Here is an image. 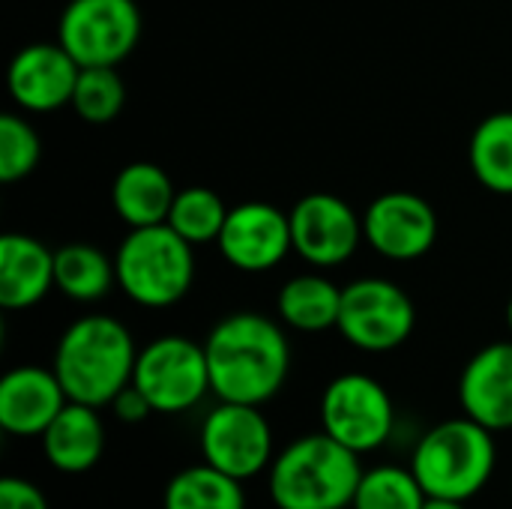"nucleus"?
I'll list each match as a JSON object with an SVG mask.
<instances>
[{
	"label": "nucleus",
	"mask_w": 512,
	"mask_h": 509,
	"mask_svg": "<svg viewBox=\"0 0 512 509\" xmlns=\"http://www.w3.org/2000/svg\"><path fill=\"white\" fill-rule=\"evenodd\" d=\"M204 351L210 387L219 402L261 408L285 387L291 372V345L285 330L258 312H234L222 318L210 330Z\"/></svg>",
	"instance_id": "obj_1"
},
{
	"label": "nucleus",
	"mask_w": 512,
	"mask_h": 509,
	"mask_svg": "<svg viewBox=\"0 0 512 509\" xmlns=\"http://www.w3.org/2000/svg\"><path fill=\"white\" fill-rule=\"evenodd\" d=\"M138 348L132 333L111 315H84L72 321L54 351V375L69 402L105 408L132 384Z\"/></svg>",
	"instance_id": "obj_2"
},
{
	"label": "nucleus",
	"mask_w": 512,
	"mask_h": 509,
	"mask_svg": "<svg viewBox=\"0 0 512 509\" xmlns=\"http://www.w3.org/2000/svg\"><path fill=\"white\" fill-rule=\"evenodd\" d=\"M363 465L327 432L291 441L270 465L267 489L276 509H345L354 504Z\"/></svg>",
	"instance_id": "obj_3"
},
{
	"label": "nucleus",
	"mask_w": 512,
	"mask_h": 509,
	"mask_svg": "<svg viewBox=\"0 0 512 509\" xmlns=\"http://www.w3.org/2000/svg\"><path fill=\"white\" fill-rule=\"evenodd\" d=\"M495 432L471 417L432 426L414 447L411 471L429 498L471 501L495 474Z\"/></svg>",
	"instance_id": "obj_4"
},
{
	"label": "nucleus",
	"mask_w": 512,
	"mask_h": 509,
	"mask_svg": "<svg viewBox=\"0 0 512 509\" xmlns=\"http://www.w3.org/2000/svg\"><path fill=\"white\" fill-rule=\"evenodd\" d=\"M192 249L195 246L168 222L132 228L114 255L120 291L144 309H168L180 303L195 282Z\"/></svg>",
	"instance_id": "obj_5"
},
{
	"label": "nucleus",
	"mask_w": 512,
	"mask_h": 509,
	"mask_svg": "<svg viewBox=\"0 0 512 509\" xmlns=\"http://www.w3.org/2000/svg\"><path fill=\"white\" fill-rule=\"evenodd\" d=\"M132 384L144 393L153 414L192 411L213 393L207 351L186 336H159L138 351Z\"/></svg>",
	"instance_id": "obj_6"
},
{
	"label": "nucleus",
	"mask_w": 512,
	"mask_h": 509,
	"mask_svg": "<svg viewBox=\"0 0 512 509\" xmlns=\"http://www.w3.org/2000/svg\"><path fill=\"white\" fill-rule=\"evenodd\" d=\"M144 30L135 0H69L60 12L57 42L84 66H120Z\"/></svg>",
	"instance_id": "obj_7"
},
{
	"label": "nucleus",
	"mask_w": 512,
	"mask_h": 509,
	"mask_svg": "<svg viewBox=\"0 0 512 509\" xmlns=\"http://www.w3.org/2000/svg\"><path fill=\"white\" fill-rule=\"evenodd\" d=\"M417 309L408 291L390 279L366 276L342 288L336 330L342 339L369 354H387L405 345L414 333Z\"/></svg>",
	"instance_id": "obj_8"
},
{
	"label": "nucleus",
	"mask_w": 512,
	"mask_h": 509,
	"mask_svg": "<svg viewBox=\"0 0 512 509\" xmlns=\"http://www.w3.org/2000/svg\"><path fill=\"white\" fill-rule=\"evenodd\" d=\"M396 429V408L381 381L363 372L333 378L321 396V432L357 456L381 450Z\"/></svg>",
	"instance_id": "obj_9"
},
{
	"label": "nucleus",
	"mask_w": 512,
	"mask_h": 509,
	"mask_svg": "<svg viewBox=\"0 0 512 509\" xmlns=\"http://www.w3.org/2000/svg\"><path fill=\"white\" fill-rule=\"evenodd\" d=\"M201 456L216 471L246 483L273 465V429L258 405L219 402L201 423Z\"/></svg>",
	"instance_id": "obj_10"
},
{
	"label": "nucleus",
	"mask_w": 512,
	"mask_h": 509,
	"mask_svg": "<svg viewBox=\"0 0 512 509\" xmlns=\"http://www.w3.org/2000/svg\"><path fill=\"white\" fill-rule=\"evenodd\" d=\"M288 219L294 252L312 267L345 264L363 240V219L345 198L330 192L303 195L291 207Z\"/></svg>",
	"instance_id": "obj_11"
},
{
	"label": "nucleus",
	"mask_w": 512,
	"mask_h": 509,
	"mask_svg": "<svg viewBox=\"0 0 512 509\" xmlns=\"http://www.w3.org/2000/svg\"><path fill=\"white\" fill-rule=\"evenodd\" d=\"M363 240L387 261H417L438 240V213L417 192H384L363 213Z\"/></svg>",
	"instance_id": "obj_12"
},
{
	"label": "nucleus",
	"mask_w": 512,
	"mask_h": 509,
	"mask_svg": "<svg viewBox=\"0 0 512 509\" xmlns=\"http://www.w3.org/2000/svg\"><path fill=\"white\" fill-rule=\"evenodd\" d=\"M216 246L234 270L267 273L294 249L291 219L267 201H243L228 210Z\"/></svg>",
	"instance_id": "obj_13"
},
{
	"label": "nucleus",
	"mask_w": 512,
	"mask_h": 509,
	"mask_svg": "<svg viewBox=\"0 0 512 509\" xmlns=\"http://www.w3.org/2000/svg\"><path fill=\"white\" fill-rule=\"evenodd\" d=\"M78 75L81 66L60 42H33L12 57L6 87L18 108L30 114H48L72 105Z\"/></svg>",
	"instance_id": "obj_14"
},
{
	"label": "nucleus",
	"mask_w": 512,
	"mask_h": 509,
	"mask_svg": "<svg viewBox=\"0 0 512 509\" xmlns=\"http://www.w3.org/2000/svg\"><path fill=\"white\" fill-rule=\"evenodd\" d=\"M66 402L54 369L18 366L0 381V429L15 438H42Z\"/></svg>",
	"instance_id": "obj_15"
},
{
	"label": "nucleus",
	"mask_w": 512,
	"mask_h": 509,
	"mask_svg": "<svg viewBox=\"0 0 512 509\" xmlns=\"http://www.w3.org/2000/svg\"><path fill=\"white\" fill-rule=\"evenodd\" d=\"M459 402L465 417L477 420L492 432L512 429V339L492 342L480 348L462 378H459Z\"/></svg>",
	"instance_id": "obj_16"
},
{
	"label": "nucleus",
	"mask_w": 512,
	"mask_h": 509,
	"mask_svg": "<svg viewBox=\"0 0 512 509\" xmlns=\"http://www.w3.org/2000/svg\"><path fill=\"white\" fill-rule=\"evenodd\" d=\"M54 288V252L27 234L0 237V306L21 312Z\"/></svg>",
	"instance_id": "obj_17"
},
{
	"label": "nucleus",
	"mask_w": 512,
	"mask_h": 509,
	"mask_svg": "<svg viewBox=\"0 0 512 509\" xmlns=\"http://www.w3.org/2000/svg\"><path fill=\"white\" fill-rule=\"evenodd\" d=\"M42 453L60 474H87L105 453V426L99 408L66 402L42 435Z\"/></svg>",
	"instance_id": "obj_18"
},
{
	"label": "nucleus",
	"mask_w": 512,
	"mask_h": 509,
	"mask_svg": "<svg viewBox=\"0 0 512 509\" xmlns=\"http://www.w3.org/2000/svg\"><path fill=\"white\" fill-rule=\"evenodd\" d=\"M174 198H177V189H174L168 171H162L153 162H129L126 168H120V174L111 183L114 213L129 228H147V225L168 222Z\"/></svg>",
	"instance_id": "obj_19"
},
{
	"label": "nucleus",
	"mask_w": 512,
	"mask_h": 509,
	"mask_svg": "<svg viewBox=\"0 0 512 509\" xmlns=\"http://www.w3.org/2000/svg\"><path fill=\"white\" fill-rule=\"evenodd\" d=\"M342 288L321 273H300L279 288V321L297 333H324L339 324Z\"/></svg>",
	"instance_id": "obj_20"
},
{
	"label": "nucleus",
	"mask_w": 512,
	"mask_h": 509,
	"mask_svg": "<svg viewBox=\"0 0 512 509\" xmlns=\"http://www.w3.org/2000/svg\"><path fill=\"white\" fill-rule=\"evenodd\" d=\"M117 282L114 261L90 243H66L54 252V288L75 300L93 303L102 300Z\"/></svg>",
	"instance_id": "obj_21"
},
{
	"label": "nucleus",
	"mask_w": 512,
	"mask_h": 509,
	"mask_svg": "<svg viewBox=\"0 0 512 509\" xmlns=\"http://www.w3.org/2000/svg\"><path fill=\"white\" fill-rule=\"evenodd\" d=\"M468 165L480 186L495 195H512V111L480 120L468 144Z\"/></svg>",
	"instance_id": "obj_22"
},
{
	"label": "nucleus",
	"mask_w": 512,
	"mask_h": 509,
	"mask_svg": "<svg viewBox=\"0 0 512 509\" xmlns=\"http://www.w3.org/2000/svg\"><path fill=\"white\" fill-rule=\"evenodd\" d=\"M165 509H246L243 483L216 471L213 465H192L177 471L162 495Z\"/></svg>",
	"instance_id": "obj_23"
},
{
	"label": "nucleus",
	"mask_w": 512,
	"mask_h": 509,
	"mask_svg": "<svg viewBox=\"0 0 512 509\" xmlns=\"http://www.w3.org/2000/svg\"><path fill=\"white\" fill-rule=\"evenodd\" d=\"M225 219H228L225 201L207 186L180 189L174 204H171V213H168V225L192 246H204V243L219 240Z\"/></svg>",
	"instance_id": "obj_24"
},
{
	"label": "nucleus",
	"mask_w": 512,
	"mask_h": 509,
	"mask_svg": "<svg viewBox=\"0 0 512 509\" xmlns=\"http://www.w3.org/2000/svg\"><path fill=\"white\" fill-rule=\"evenodd\" d=\"M429 501L426 489L411 468L378 465L363 471V480L354 495V509H423Z\"/></svg>",
	"instance_id": "obj_25"
},
{
	"label": "nucleus",
	"mask_w": 512,
	"mask_h": 509,
	"mask_svg": "<svg viewBox=\"0 0 512 509\" xmlns=\"http://www.w3.org/2000/svg\"><path fill=\"white\" fill-rule=\"evenodd\" d=\"M126 105V84L117 66H84L72 93V108L84 123L105 126Z\"/></svg>",
	"instance_id": "obj_26"
},
{
	"label": "nucleus",
	"mask_w": 512,
	"mask_h": 509,
	"mask_svg": "<svg viewBox=\"0 0 512 509\" xmlns=\"http://www.w3.org/2000/svg\"><path fill=\"white\" fill-rule=\"evenodd\" d=\"M42 141L21 114H0V180L18 183L39 165Z\"/></svg>",
	"instance_id": "obj_27"
},
{
	"label": "nucleus",
	"mask_w": 512,
	"mask_h": 509,
	"mask_svg": "<svg viewBox=\"0 0 512 509\" xmlns=\"http://www.w3.org/2000/svg\"><path fill=\"white\" fill-rule=\"evenodd\" d=\"M0 509H48L45 495L21 477L0 480Z\"/></svg>",
	"instance_id": "obj_28"
},
{
	"label": "nucleus",
	"mask_w": 512,
	"mask_h": 509,
	"mask_svg": "<svg viewBox=\"0 0 512 509\" xmlns=\"http://www.w3.org/2000/svg\"><path fill=\"white\" fill-rule=\"evenodd\" d=\"M108 408L114 411V417H117L120 423H129V426H135V423H144V420L153 414L150 402L144 399V393H141L135 384L123 387V390L114 396V402H111Z\"/></svg>",
	"instance_id": "obj_29"
},
{
	"label": "nucleus",
	"mask_w": 512,
	"mask_h": 509,
	"mask_svg": "<svg viewBox=\"0 0 512 509\" xmlns=\"http://www.w3.org/2000/svg\"><path fill=\"white\" fill-rule=\"evenodd\" d=\"M423 509H468L465 501H450V498H429Z\"/></svg>",
	"instance_id": "obj_30"
},
{
	"label": "nucleus",
	"mask_w": 512,
	"mask_h": 509,
	"mask_svg": "<svg viewBox=\"0 0 512 509\" xmlns=\"http://www.w3.org/2000/svg\"><path fill=\"white\" fill-rule=\"evenodd\" d=\"M507 327H510V336H512V297H510V303H507Z\"/></svg>",
	"instance_id": "obj_31"
}]
</instances>
